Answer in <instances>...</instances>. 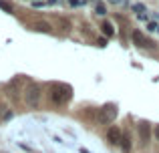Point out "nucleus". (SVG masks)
I'll return each instance as SVG.
<instances>
[{"instance_id": "obj_1", "label": "nucleus", "mask_w": 159, "mask_h": 153, "mask_svg": "<svg viewBox=\"0 0 159 153\" xmlns=\"http://www.w3.org/2000/svg\"><path fill=\"white\" fill-rule=\"evenodd\" d=\"M73 97V89L65 83H54L51 87V101L54 105H66Z\"/></svg>"}, {"instance_id": "obj_7", "label": "nucleus", "mask_w": 159, "mask_h": 153, "mask_svg": "<svg viewBox=\"0 0 159 153\" xmlns=\"http://www.w3.org/2000/svg\"><path fill=\"white\" fill-rule=\"evenodd\" d=\"M131 147H133L131 135H129V133H123V139H121V149H123V153H131Z\"/></svg>"}, {"instance_id": "obj_17", "label": "nucleus", "mask_w": 159, "mask_h": 153, "mask_svg": "<svg viewBox=\"0 0 159 153\" xmlns=\"http://www.w3.org/2000/svg\"><path fill=\"white\" fill-rule=\"evenodd\" d=\"M155 137H157V141H159V125L155 127Z\"/></svg>"}, {"instance_id": "obj_8", "label": "nucleus", "mask_w": 159, "mask_h": 153, "mask_svg": "<svg viewBox=\"0 0 159 153\" xmlns=\"http://www.w3.org/2000/svg\"><path fill=\"white\" fill-rule=\"evenodd\" d=\"M101 30H103V34H105V36H113V34H115V28H113L111 22H103Z\"/></svg>"}, {"instance_id": "obj_19", "label": "nucleus", "mask_w": 159, "mask_h": 153, "mask_svg": "<svg viewBox=\"0 0 159 153\" xmlns=\"http://www.w3.org/2000/svg\"><path fill=\"white\" fill-rule=\"evenodd\" d=\"M81 153H91V151H87V149H83V147H81Z\"/></svg>"}, {"instance_id": "obj_2", "label": "nucleus", "mask_w": 159, "mask_h": 153, "mask_svg": "<svg viewBox=\"0 0 159 153\" xmlns=\"http://www.w3.org/2000/svg\"><path fill=\"white\" fill-rule=\"evenodd\" d=\"M117 113H119V107L115 105V103H107V105H103L101 109H99V123H103V125H109V123L115 121Z\"/></svg>"}, {"instance_id": "obj_4", "label": "nucleus", "mask_w": 159, "mask_h": 153, "mask_svg": "<svg viewBox=\"0 0 159 153\" xmlns=\"http://www.w3.org/2000/svg\"><path fill=\"white\" fill-rule=\"evenodd\" d=\"M131 38H133V44H135V47H139V48H153V47H155V43H153V40H149L141 30H133Z\"/></svg>"}, {"instance_id": "obj_18", "label": "nucleus", "mask_w": 159, "mask_h": 153, "mask_svg": "<svg viewBox=\"0 0 159 153\" xmlns=\"http://www.w3.org/2000/svg\"><path fill=\"white\" fill-rule=\"evenodd\" d=\"M109 2H113V4H119V2H121V0H109Z\"/></svg>"}, {"instance_id": "obj_12", "label": "nucleus", "mask_w": 159, "mask_h": 153, "mask_svg": "<svg viewBox=\"0 0 159 153\" xmlns=\"http://www.w3.org/2000/svg\"><path fill=\"white\" fill-rule=\"evenodd\" d=\"M133 10L135 12H145V6L143 4H133Z\"/></svg>"}, {"instance_id": "obj_16", "label": "nucleus", "mask_w": 159, "mask_h": 153, "mask_svg": "<svg viewBox=\"0 0 159 153\" xmlns=\"http://www.w3.org/2000/svg\"><path fill=\"white\" fill-rule=\"evenodd\" d=\"M4 109H6V107H4V105H0V119H2V113H4Z\"/></svg>"}, {"instance_id": "obj_14", "label": "nucleus", "mask_w": 159, "mask_h": 153, "mask_svg": "<svg viewBox=\"0 0 159 153\" xmlns=\"http://www.w3.org/2000/svg\"><path fill=\"white\" fill-rule=\"evenodd\" d=\"M97 44H99V47H107V40H105V38H101V40H99Z\"/></svg>"}, {"instance_id": "obj_5", "label": "nucleus", "mask_w": 159, "mask_h": 153, "mask_svg": "<svg viewBox=\"0 0 159 153\" xmlns=\"http://www.w3.org/2000/svg\"><path fill=\"white\" fill-rule=\"evenodd\" d=\"M121 139H123V131L119 127H109L107 131V141L111 145H121Z\"/></svg>"}, {"instance_id": "obj_10", "label": "nucleus", "mask_w": 159, "mask_h": 153, "mask_svg": "<svg viewBox=\"0 0 159 153\" xmlns=\"http://www.w3.org/2000/svg\"><path fill=\"white\" fill-rule=\"evenodd\" d=\"M0 8H2L4 12H8V14H12V12H14L12 4H10V2H6V0H0Z\"/></svg>"}, {"instance_id": "obj_9", "label": "nucleus", "mask_w": 159, "mask_h": 153, "mask_svg": "<svg viewBox=\"0 0 159 153\" xmlns=\"http://www.w3.org/2000/svg\"><path fill=\"white\" fill-rule=\"evenodd\" d=\"M34 28L36 32H51V24H47V22H39V24H34Z\"/></svg>"}, {"instance_id": "obj_13", "label": "nucleus", "mask_w": 159, "mask_h": 153, "mask_svg": "<svg viewBox=\"0 0 159 153\" xmlns=\"http://www.w3.org/2000/svg\"><path fill=\"white\" fill-rule=\"evenodd\" d=\"M157 28H159V26H157V24H155V22H149V24H147V30H149V32H153V30H157Z\"/></svg>"}, {"instance_id": "obj_3", "label": "nucleus", "mask_w": 159, "mask_h": 153, "mask_svg": "<svg viewBox=\"0 0 159 153\" xmlns=\"http://www.w3.org/2000/svg\"><path fill=\"white\" fill-rule=\"evenodd\" d=\"M24 101H26L28 107H36V105H39V101H40V89H39V85H30V87H28L26 93H24Z\"/></svg>"}, {"instance_id": "obj_15", "label": "nucleus", "mask_w": 159, "mask_h": 153, "mask_svg": "<svg viewBox=\"0 0 159 153\" xmlns=\"http://www.w3.org/2000/svg\"><path fill=\"white\" fill-rule=\"evenodd\" d=\"M70 4H73V6H79V4H81V0H70Z\"/></svg>"}, {"instance_id": "obj_6", "label": "nucleus", "mask_w": 159, "mask_h": 153, "mask_svg": "<svg viewBox=\"0 0 159 153\" xmlns=\"http://www.w3.org/2000/svg\"><path fill=\"white\" fill-rule=\"evenodd\" d=\"M139 137H141V143H145V145H147L149 137H151V127H149L147 121H141L139 123Z\"/></svg>"}, {"instance_id": "obj_11", "label": "nucleus", "mask_w": 159, "mask_h": 153, "mask_svg": "<svg viewBox=\"0 0 159 153\" xmlns=\"http://www.w3.org/2000/svg\"><path fill=\"white\" fill-rule=\"evenodd\" d=\"M95 12H97L99 16H103V14H107V8H105V4L103 2H99L97 6H95Z\"/></svg>"}]
</instances>
